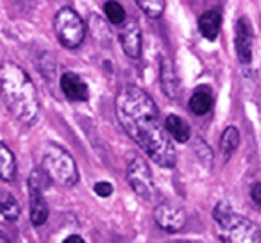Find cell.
I'll use <instances>...</instances> for the list:
<instances>
[{"label": "cell", "mask_w": 261, "mask_h": 243, "mask_svg": "<svg viewBox=\"0 0 261 243\" xmlns=\"http://www.w3.org/2000/svg\"><path fill=\"white\" fill-rule=\"evenodd\" d=\"M116 118L136 145L160 167H174L177 154L170 134L160 124V111L145 90L125 86L115 102Z\"/></svg>", "instance_id": "obj_1"}, {"label": "cell", "mask_w": 261, "mask_h": 243, "mask_svg": "<svg viewBox=\"0 0 261 243\" xmlns=\"http://www.w3.org/2000/svg\"><path fill=\"white\" fill-rule=\"evenodd\" d=\"M0 97L6 107L22 124H33L40 111L38 91L27 72L16 63L0 66Z\"/></svg>", "instance_id": "obj_2"}, {"label": "cell", "mask_w": 261, "mask_h": 243, "mask_svg": "<svg viewBox=\"0 0 261 243\" xmlns=\"http://www.w3.org/2000/svg\"><path fill=\"white\" fill-rule=\"evenodd\" d=\"M213 220L220 243H261L259 225L238 214L229 202L222 200L213 207Z\"/></svg>", "instance_id": "obj_3"}, {"label": "cell", "mask_w": 261, "mask_h": 243, "mask_svg": "<svg viewBox=\"0 0 261 243\" xmlns=\"http://www.w3.org/2000/svg\"><path fill=\"white\" fill-rule=\"evenodd\" d=\"M43 172L54 184L72 188L79 181L75 159L63 147L48 143L43 150Z\"/></svg>", "instance_id": "obj_4"}, {"label": "cell", "mask_w": 261, "mask_h": 243, "mask_svg": "<svg viewBox=\"0 0 261 243\" xmlns=\"http://www.w3.org/2000/svg\"><path fill=\"white\" fill-rule=\"evenodd\" d=\"M54 31L58 41L68 50L79 48L86 36L84 22L72 8H61L54 16Z\"/></svg>", "instance_id": "obj_5"}, {"label": "cell", "mask_w": 261, "mask_h": 243, "mask_svg": "<svg viewBox=\"0 0 261 243\" xmlns=\"http://www.w3.org/2000/svg\"><path fill=\"white\" fill-rule=\"evenodd\" d=\"M127 181L136 195L150 200L154 197V177L149 163L143 157H135L127 168Z\"/></svg>", "instance_id": "obj_6"}, {"label": "cell", "mask_w": 261, "mask_h": 243, "mask_svg": "<svg viewBox=\"0 0 261 243\" xmlns=\"http://www.w3.org/2000/svg\"><path fill=\"white\" fill-rule=\"evenodd\" d=\"M154 222L158 227L163 229L165 232H179L186 225V213L181 207L174 206V204H158L154 209Z\"/></svg>", "instance_id": "obj_7"}, {"label": "cell", "mask_w": 261, "mask_h": 243, "mask_svg": "<svg viewBox=\"0 0 261 243\" xmlns=\"http://www.w3.org/2000/svg\"><path fill=\"white\" fill-rule=\"evenodd\" d=\"M29 184V211H31V224L40 227L48 220V204L41 193V184L38 181V172H34L27 181Z\"/></svg>", "instance_id": "obj_8"}, {"label": "cell", "mask_w": 261, "mask_h": 243, "mask_svg": "<svg viewBox=\"0 0 261 243\" xmlns=\"http://www.w3.org/2000/svg\"><path fill=\"white\" fill-rule=\"evenodd\" d=\"M234 48L242 65H250L252 61V29L247 18H240L234 29Z\"/></svg>", "instance_id": "obj_9"}, {"label": "cell", "mask_w": 261, "mask_h": 243, "mask_svg": "<svg viewBox=\"0 0 261 243\" xmlns=\"http://www.w3.org/2000/svg\"><path fill=\"white\" fill-rule=\"evenodd\" d=\"M118 40L127 58L138 59L142 56V29L136 22H127L120 31Z\"/></svg>", "instance_id": "obj_10"}, {"label": "cell", "mask_w": 261, "mask_h": 243, "mask_svg": "<svg viewBox=\"0 0 261 243\" xmlns=\"http://www.w3.org/2000/svg\"><path fill=\"white\" fill-rule=\"evenodd\" d=\"M160 84L163 88V93L170 100H179L181 98V83H179L175 68L168 58H161L160 61Z\"/></svg>", "instance_id": "obj_11"}, {"label": "cell", "mask_w": 261, "mask_h": 243, "mask_svg": "<svg viewBox=\"0 0 261 243\" xmlns=\"http://www.w3.org/2000/svg\"><path fill=\"white\" fill-rule=\"evenodd\" d=\"M61 91L66 95V98L72 102H86L90 98V91H88V84L81 79L77 73L66 72L61 75Z\"/></svg>", "instance_id": "obj_12"}, {"label": "cell", "mask_w": 261, "mask_h": 243, "mask_svg": "<svg viewBox=\"0 0 261 243\" xmlns=\"http://www.w3.org/2000/svg\"><path fill=\"white\" fill-rule=\"evenodd\" d=\"M211 105H213V93H211L210 88L207 86L195 88V91H193V95L190 97V102H188L190 111L197 116H202L210 111Z\"/></svg>", "instance_id": "obj_13"}, {"label": "cell", "mask_w": 261, "mask_h": 243, "mask_svg": "<svg viewBox=\"0 0 261 243\" xmlns=\"http://www.w3.org/2000/svg\"><path fill=\"white\" fill-rule=\"evenodd\" d=\"M222 27V16L218 11H206L199 18V31L206 40L213 41L218 38Z\"/></svg>", "instance_id": "obj_14"}, {"label": "cell", "mask_w": 261, "mask_h": 243, "mask_svg": "<svg viewBox=\"0 0 261 243\" xmlns=\"http://www.w3.org/2000/svg\"><path fill=\"white\" fill-rule=\"evenodd\" d=\"M16 177V159L6 143H0V181L11 182Z\"/></svg>", "instance_id": "obj_15"}, {"label": "cell", "mask_w": 261, "mask_h": 243, "mask_svg": "<svg viewBox=\"0 0 261 243\" xmlns=\"http://www.w3.org/2000/svg\"><path fill=\"white\" fill-rule=\"evenodd\" d=\"M165 129H167V132L170 134V138L179 143H186L190 140V134H192V132H190V125L177 115L167 116V120H165Z\"/></svg>", "instance_id": "obj_16"}, {"label": "cell", "mask_w": 261, "mask_h": 243, "mask_svg": "<svg viewBox=\"0 0 261 243\" xmlns=\"http://www.w3.org/2000/svg\"><path fill=\"white\" fill-rule=\"evenodd\" d=\"M240 145V132L236 127H227L220 136V156L224 161H229Z\"/></svg>", "instance_id": "obj_17"}, {"label": "cell", "mask_w": 261, "mask_h": 243, "mask_svg": "<svg viewBox=\"0 0 261 243\" xmlns=\"http://www.w3.org/2000/svg\"><path fill=\"white\" fill-rule=\"evenodd\" d=\"M20 204L9 192H0V214L9 222L18 220L20 217Z\"/></svg>", "instance_id": "obj_18"}, {"label": "cell", "mask_w": 261, "mask_h": 243, "mask_svg": "<svg viewBox=\"0 0 261 243\" xmlns=\"http://www.w3.org/2000/svg\"><path fill=\"white\" fill-rule=\"evenodd\" d=\"M104 13H106V18L109 20V23L113 25H122L125 23V18H127V13L123 9V6L116 0H108L104 4Z\"/></svg>", "instance_id": "obj_19"}, {"label": "cell", "mask_w": 261, "mask_h": 243, "mask_svg": "<svg viewBox=\"0 0 261 243\" xmlns=\"http://www.w3.org/2000/svg\"><path fill=\"white\" fill-rule=\"evenodd\" d=\"M136 4L149 18H160L165 11V0H136Z\"/></svg>", "instance_id": "obj_20"}, {"label": "cell", "mask_w": 261, "mask_h": 243, "mask_svg": "<svg viewBox=\"0 0 261 243\" xmlns=\"http://www.w3.org/2000/svg\"><path fill=\"white\" fill-rule=\"evenodd\" d=\"M95 193L98 197H109L113 193V186L109 182H97L95 184Z\"/></svg>", "instance_id": "obj_21"}, {"label": "cell", "mask_w": 261, "mask_h": 243, "mask_svg": "<svg viewBox=\"0 0 261 243\" xmlns=\"http://www.w3.org/2000/svg\"><path fill=\"white\" fill-rule=\"evenodd\" d=\"M250 199L254 200V204L261 206V182H256L250 190Z\"/></svg>", "instance_id": "obj_22"}, {"label": "cell", "mask_w": 261, "mask_h": 243, "mask_svg": "<svg viewBox=\"0 0 261 243\" xmlns=\"http://www.w3.org/2000/svg\"><path fill=\"white\" fill-rule=\"evenodd\" d=\"M63 243H84V239L81 238L79 234H72V236H68V238H65Z\"/></svg>", "instance_id": "obj_23"}, {"label": "cell", "mask_w": 261, "mask_h": 243, "mask_svg": "<svg viewBox=\"0 0 261 243\" xmlns=\"http://www.w3.org/2000/svg\"><path fill=\"white\" fill-rule=\"evenodd\" d=\"M0 243H9V241H8V238H6V236L2 234V232H0Z\"/></svg>", "instance_id": "obj_24"}]
</instances>
